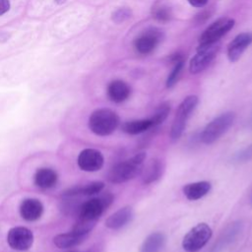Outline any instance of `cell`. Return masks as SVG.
I'll use <instances>...</instances> for the list:
<instances>
[{
  "mask_svg": "<svg viewBox=\"0 0 252 252\" xmlns=\"http://www.w3.org/2000/svg\"><path fill=\"white\" fill-rule=\"evenodd\" d=\"M145 159L146 154L139 153L131 158L115 164L108 171L107 180L111 183L120 184L133 179L141 172Z\"/></svg>",
  "mask_w": 252,
  "mask_h": 252,
  "instance_id": "cell-1",
  "label": "cell"
},
{
  "mask_svg": "<svg viewBox=\"0 0 252 252\" xmlns=\"http://www.w3.org/2000/svg\"><path fill=\"white\" fill-rule=\"evenodd\" d=\"M119 125V116L109 108L94 110L89 118V127L97 136L112 134Z\"/></svg>",
  "mask_w": 252,
  "mask_h": 252,
  "instance_id": "cell-2",
  "label": "cell"
},
{
  "mask_svg": "<svg viewBox=\"0 0 252 252\" xmlns=\"http://www.w3.org/2000/svg\"><path fill=\"white\" fill-rule=\"evenodd\" d=\"M235 113L231 111L224 112L214 118L204 128L201 134V140L206 145H211L220 139L233 124Z\"/></svg>",
  "mask_w": 252,
  "mask_h": 252,
  "instance_id": "cell-3",
  "label": "cell"
},
{
  "mask_svg": "<svg viewBox=\"0 0 252 252\" xmlns=\"http://www.w3.org/2000/svg\"><path fill=\"white\" fill-rule=\"evenodd\" d=\"M198 104V96L196 95H188L186 96L182 102L179 104L172 125H171V129H170V138L171 140H178L187 123L188 118L190 117L191 113L193 112V110L195 109V107Z\"/></svg>",
  "mask_w": 252,
  "mask_h": 252,
  "instance_id": "cell-4",
  "label": "cell"
},
{
  "mask_svg": "<svg viewBox=\"0 0 252 252\" xmlns=\"http://www.w3.org/2000/svg\"><path fill=\"white\" fill-rule=\"evenodd\" d=\"M113 202V196L110 193H105L98 198H93L83 203L78 210L81 220L96 222L104 210Z\"/></svg>",
  "mask_w": 252,
  "mask_h": 252,
  "instance_id": "cell-5",
  "label": "cell"
},
{
  "mask_svg": "<svg viewBox=\"0 0 252 252\" xmlns=\"http://www.w3.org/2000/svg\"><path fill=\"white\" fill-rule=\"evenodd\" d=\"M212 228L205 222L198 223L192 227L183 237L182 247L187 252H197L201 250L211 239Z\"/></svg>",
  "mask_w": 252,
  "mask_h": 252,
  "instance_id": "cell-6",
  "label": "cell"
},
{
  "mask_svg": "<svg viewBox=\"0 0 252 252\" xmlns=\"http://www.w3.org/2000/svg\"><path fill=\"white\" fill-rule=\"evenodd\" d=\"M234 20L231 18H220L211 24L199 37V46H206L217 43L224 34H226L234 26Z\"/></svg>",
  "mask_w": 252,
  "mask_h": 252,
  "instance_id": "cell-7",
  "label": "cell"
},
{
  "mask_svg": "<svg viewBox=\"0 0 252 252\" xmlns=\"http://www.w3.org/2000/svg\"><path fill=\"white\" fill-rule=\"evenodd\" d=\"M219 50V45L211 44L199 46L197 53L192 57L189 63V70L192 74H198L205 70L208 65L214 60Z\"/></svg>",
  "mask_w": 252,
  "mask_h": 252,
  "instance_id": "cell-8",
  "label": "cell"
},
{
  "mask_svg": "<svg viewBox=\"0 0 252 252\" xmlns=\"http://www.w3.org/2000/svg\"><path fill=\"white\" fill-rule=\"evenodd\" d=\"M9 246L15 250L24 251L31 248L33 242V234L31 229L24 226H16L9 230L7 234Z\"/></svg>",
  "mask_w": 252,
  "mask_h": 252,
  "instance_id": "cell-9",
  "label": "cell"
},
{
  "mask_svg": "<svg viewBox=\"0 0 252 252\" xmlns=\"http://www.w3.org/2000/svg\"><path fill=\"white\" fill-rule=\"evenodd\" d=\"M103 156L95 149H85L78 156L79 167L88 172H94L99 170L103 165Z\"/></svg>",
  "mask_w": 252,
  "mask_h": 252,
  "instance_id": "cell-10",
  "label": "cell"
},
{
  "mask_svg": "<svg viewBox=\"0 0 252 252\" xmlns=\"http://www.w3.org/2000/svg\"><path fill=\"white\" fill-rule=\"evenodd\" d=\"M161 39V32L157 29H151L143 32L135 39L134 45L140 54L151 53Z\"/></svg>",
  "mask_w": 252,
  "mask_h": 252,
  "instance_id": "cell-11",
  "label": "cell"
},
{
  "mask_svg": "<svg viewBox=\"0 0 252 252\" xmlns=\"http://www.w3.org/2000/svg\"><path fill=\"white\" fill-rule=\"evenodd\" d=\"M252 42L251 32H241L237 34L227 46V57L230 62H236L244 52V50Z\"/></svg>",
  "mask_w": 252,
  "mask_h": 252,
  "instance_id": "cell-12",
  "label": "cell"
},
{
  "mask_svg": "<svg viewBox=\"0 0 252 252\" xmlns=\"http://www.w3.org/2000/svg\"><path fill=\"white\" fill-rule=\"evenodd\" d=\"M43 213V206L37 199H25L20 206V214L22 218L28 221L37 220Z\"/></svg>",
  "mask_w": 252,
  "mask_h": 252,
  "instance_id": "cell-13",
  "label": "cell"
},
{
  "mask_svg": "<svg viewBox=\"0 0 252 252\" xmlns=\"http://www.w3.org/2000/svg\"><path fill=\"white\" fill-rule=\"evenodd\" d=\"M132 218L133 210L131 207L126 206L110 215L105 220V225L110 229H118L131 221Z\"/></svg>",
  "mask_w": 252,
  "mask_h": 252,
  "instance_id": "cell-14",
  "label": "cell"
},
{
  "mask_svg": "<svg viewBox=\"0 0 252 252\" xmlns=\"http://www.w3.org/2000/svg\"><path fill=\"white\" fill-rule=\"evenodd\" d=\"M130 87L121 80L112 81L107 87V94L110 100L119 103L126 100L130 95Z\"/></svg>",
  "mask_w": 252,
  "mask_h": 252,
  "instance_id": "cell-15",
  "label": "cell"
},
{
  "mask_svg": "<svg viewBox=\"0 0 252 252\" xmlns=\"http://www.w3.org/2000/svg\"><path fill=\"white\" fill-rule=\"evenodd\" d=\"M211 187L212 185L209 181H198V182L186 184L182 190H183L184 196L188 200L195 201L207 195L211 190Z\"/></svg>",
  "mask_w": 252,
  "mask_h": 252,
  "instance_id": "cell-16",
  "label": "cell"
},
{
  "mask_svg": "<svg viewBox=\"0 0 252 252\" xmlns=\"http://www.w3.org/2000/svg\"><path fill=\"white\" fill-rule=\"evenodd\" d=\"M57 173L51 168H39L34 174V183L41 189L53 187L57 182Z\"/></svg>",
  "mask_w": 252,
  "mask_h": 252,
  "instance_id": "cell-17",
  "label": "cell"
},
{
  "mask_svg": "<svg viewBox=\"0 0 252 252\" xmlns=\"http://www.w3.org/2000/svg\"><path fill=\"white\" fill-rule=\"evenodd\" d=\"M164 171V163L158 158L151 160V162L146 166L143 174V182L145 184H150L158 179H159Z\"/></svg>",
  "mask_w": 252,
  "mask_h": 252,
  "instance_id": "cell-18",
  "label": "cell"
},
{
  "mask_svg": "<svg viewBox=\"0 0 252 252\" xmlns=\"http://www.w3.org/2000/svg\"><path fill=\"white\" fill-rule=\"evenodd\" d=\"M104 188V183L101 181H94L91 183L86 184L85 186L80 187H73L66 192H64L65 197H76L79 195H85V196H91L97 194L102 191Z\"/></svg>",
  "mask_w": 252,
  "mask_h": 252,
  "instance_id": "cell-19",
  "label": "cell"
},
{
  "mask_svg": "<svg viewBox=\"0 0 252 252\" xmlns=\"http://www.w3.org/2000/svg\"><path fill=\"white\" fill-rule=\"evenodd\" d=\"M86 237L87 235H82L74 231H70L56 235L53 239V242L58 248H71L82 243Z\"/></svg>",
  "mask_w": 252,
  "mask_h": 252,
  "instance_id": "cell-20",
  "label": "cell"
},
{
  "mask_svg": "<svg viewBox=\"0 0 252 252\" xmlns=\"http://www.w3.org/2000/svg\"><path fill=\"white\" fill-rule=\"evenodd\" d=\"M165 244V236L161 232L151 233L142 243L140 252H159Z\"/></svg>",
  "mask_w": 252,
  "mask_h": 252,
  "instance_id": "cell-21",
  "label": "cell"
},
{
  "mask_svg": "<svg viewBox=\"0 0 252 252\" xmlns=\"http://www.w3.org/2000/svg\"><path fill=\"white\" fill-rule=\"evenodd\" d=\"M153 127L152 120L149 119H139V120H132L127 121L122 125V131L130 134V135H137L143 133Z\"/></svg>",
  "mask_w": 252,
  "mask_h": 252,
  "instance_id": "cell-22",
  "label": "cell"
},
{
  "mask_svg": "<svg viewBox=\"0 0 252 252\" xmlns=\"http://www.w3.org/2000/svg\"><path fill=\"white\" fill-rule=\"evenodd\" d=\"M169 111H170L169 103L163 102L160 105H158V107L156 109L154 115L150 118L153 122V126H158V125L161 124L168 116Z\"/></svg>",
  "mask_w": 252,
  "mask_h": 252,
  "instance_id": "cell-23",
  "label": "cell"
},
{
  "mask_svg": "<svg viewBox=\"0 0 252 252\" xmlns=\"http://www.w3.org/2000/svg\"><path fill=\"white\" fill-rule=\"evenodd\" d=\"M182 67H183V59L174 63V67H173L172 71L170 72V74L168 75L167 80H166V87L167 88H172L175 85V83L177 82L178 77L181 73Z\"/></svg>",
  "mask_w": 252,
  "mask_h": 252,
  "instance_id": "cell-24",
  "label": "cell"
},
{
  "mask_svg": "<svg viewBox=\"0 0 252 252\" xmlns=\"http://www.w3.org/2000/svg\"><path fill=\"white\" fill-rule=\"evenodd\" d=\"M131 17V10L128 8H119L112 13V20L115 23H121Z\"/></svg>",
  "mask_w": 252,
  "mask_h": 252,
  "instance_id": "cell-25",
  "label": "cell"
},
{
  "mask_svg": "<svg viewBox=\"0 0 252 252\" xmlns=\"http://www.w3.org/2000/svg\"><path fill=\"white\" fill-rule=\"evenodd\" d=\"M154 17L159 22H166L171 18V12L167 7H159L155 10Z\"/></svg>",
  "mask_w": 252,
  "mask_h": 252,
  "instance_id": "cell-26",
  "label": "cell"
},
{
  "mask_svg": "<svg viewBox=\"0 0 252 252\" xmlns=\"http://www.w3.org/2000/svg\"><path fill=\"white\" fill-rule=\"evenodd\" d=\"M10 9V1L9 0H0V16L8 12Z\"/></svg>",
  "mask_w": 252,
  "mask_h": 252,
  "instance_id": "cell-27",
  "label": "cell"
},
{
  "mask_svg": "<svg viewBox=\"0 0 252 252\" xmlns=\"http://www.w3.org/2000/svg\"><path fill=\"white\" fill-rule=\"evenodd\" d=\"M190 5H192L193 7H197V8H201L203 6H205L208 2V0H187Z\"/></svg>",
  "mask_w": 252,
  "mask_h": 252,
  "instance_id": "cell-28",
  "label": "cell"
},
{
  "mask_svg": "<svg viewBox=\"0 0 252 252\" xmlns=\"http://www.w3.org/2000/svg\"><path fill=\"white\" fill-rule=\"evenodd\" d=\"M71 252H76V251H71Z\"/></svg>",
  "mask_w": 252,
  "mask_h": 252,
  "instance_id": "cell-29",
  "label": "cell"
}]
</instances>
